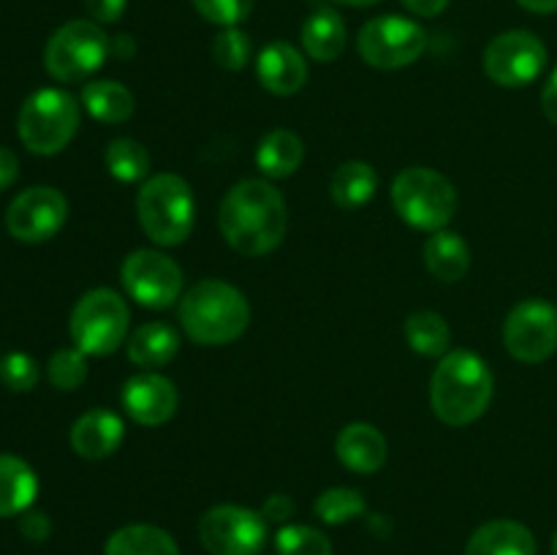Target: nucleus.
I'll use <instances>...</instances> for the list:
<instances>
[{"label": "nucleus", "instance_id": "1", "mask_svg": "<svg viewBox=\"0 0 557 555\" xmlns=\"http://www.w3.org/2000/svg\"><path fill=\"white\" fill-rule=\"evenodd\" d=\"M218 226L237 254L267 256L286 237V199L267 180H243L223 196Z\"/></svg>", "mask_w": 557, "mask_h": 555}, {"label": "nucleus", "instance_id": "2", "mask_svg": "<svg viewBox=\"0 0 557 555\" xmlns=\"http://www.w3.org/2000/svg\"><path fill=\"white\" fill-rule=\"evenodd\" d=\"M495 379L479 354L457 348L441 357L430 379V406L435 417L451 428H466L484 417L493 403Z\"/></svg>", "mask_w": 557, "mask_h": 555}, {"label": "nucleus", "instance_id": "3", "mask_svg": "<svg viewBox=\"0 0 557 555\" xmlns=\"http://www.w3.org/2000/svg\"><path fill=\"white\" fill-rule=\"evenodd\" d=\"M180 324L201 346H226L248 330L250 305L232 283L205 278L180 297Z\"/></svg>", "mask_w": 557, "mask_h": 555}, {"label": "nucleus", "instance_id": "4", "mask_svg": "<svg viewBox=\"0 0 557 555\" xmlns=\"http://www.w3.org/2000/svg\"><path fill=\"white\" fill-rule=\"evenodd\" d=\"M136 215L147 237L161 248H174L190 237L196 223V199L180 174H152L136 196Z\"/></svg>", "mask_w": 557, "mask_h": 555}, {"label": "nucleus", "instance_id": "5", "mask_svg": "<svg viewBox=\"0 0 557 555\" xmlns=\"http://www.w3.org/2000/svg\"><path fill=\"white\" fill-rule=\"evenodd\" d=\"M392 205L408 226L433 234L455 218L457 190L435 169L408 166L392 183Z\"/></svg>", "mask_w": 557, "mask_h": 555}, {"label": "nucleus", "instance_id": "6", "mask_svg": "<svg viewBox=\"0 0 557 555\" xmlns=\"http://www.w3.org/2000/svg\"><path fill=\"white\" fill-rule=\"evenodd\" d=\"M79 128V103L58 87L36 90L20 109L16 131L22 145L36 156H54L65 150Z\"/></svg>", "mask_w": 557, "mask_h": 555}, {"label": "nucleus", "instance_id": "7", "mask_svg": "<svg viewBox=\"0 0 557 555\" xmlns=\"http://www.w3.org/2000/svg\"><path fill=\"white\" fill-rule=\"evenodd\" d=\"M128 303L112 288H92L82 294L71 310V341L87 357H107L123 346L128 335Z\"/></svg>", "mask_w": 557, "mask_h": 555}, {"label": "nucleus", "instance_id": "8", "mask_svg": "<svg viewBox=\"0 0 557 555\" xmlns=\"http://www.w3.org/2000/svg\"><path fill=\"white\" fill-rule=\"evenodd\" d=\"M112 54V41L98 22L74 20L52 33L44 49V65L58 82H82L96 74Z\"/></svg>", "mask_w": 557, "mask_h": 555}, {"label": "nucleus", "instance_id": "9", "mask_svg": "<svg viewBox=\"0 0 557 555\" xmlns=\"http://www.w3.org/2000/svg\"><path fill=\"white\" fill-rule=\"evenodd\" d=\"M362 60L373 69L395 71L417 63L428 49V33L419 22L400 14H384L362 25L357 38Z\"/></svg>", "mask_w": 557, "mask_h": 555}, {"label": "nucleus", "instance_id": "10", "mask_svg": "<svg viewBox=\"0 0 557 555\" xmlns=\"http://www.w3.org/2000/svg\"><path fill=\"white\" fill-rule=\"evenodd\" d=\"M120 281L131 299L150 310H166L183 297V270L161 250L139 248L125 256Z\"/></svg>", "mask_w": 557, "mask_h": 555}, {"label": "nucleus", "instance_id": "11", "mask_svg": "<svg viewBox=\"0 0 557 555\" xmlns=\"http://www.w3.org/2000/svg\"><path fill=\"white\" fill-rule=\"evenodd\" d=\"M504 346L517 362L539 365L557 351V308L547 299H522L504 324Z\"/></svg>", "mask_w": 557, "mask_h": 555}, {"label": "nucleus", "instance_id": "12", "mask_svg": "<svg viewBox=\"0 0 557 555\" xmlns=\"http://www.w3.org/2000/svg\"><path fill=\"white\" fill-rule=\"evenodd\" d=\"M199 539L210 555H259L267 542V520L248 506H212L201 517Z\"/></svg>", "mask_w": 557, "mask_h": 555}, {"label": "nucleus", "instance_id": "13", "mask_svg": "<svg viewBox=\"0 0 557 555\" xmlns=\"http://www.w3.org/2000/svg\"><path fill=\"white\" fill-rule=\"evenodd\" d=\"M547 47L531 30H509L495 36L484 49V71L500 87H525L542 76Z\"/></svg>", "mask_w": 557, "mask_h": 555}, {"label": "nucleus", "instance_id": "14", "mask_svg": "<svg viewBox=\"0 0 557 555\" xmlns=\"http://www.w3.org/2000/svg\"><path fill=\"white\" fill-rule=\"evenodd\" d=\"M69 218V201L58 188L49 185H36L16 196L5 210V229L20 243H47Z\"/></svg>", "mask_w": 557, "mask_h": 555}, {"label": "nucleus", "instance_id": "15", "mask_svg": "<svg viewBox=\"0 0 557 555\" xmlns=\"http://www.w3.org/2000/svg\"><path fill=\"white\" fill-rule=\"evenodd\" d=\"M123 408L136 424L158 428L177 414V386L161 373H136L123 384Z\"/></svg>", "mask_w": 557, "mask_h": 555}, {"label": "nucleus", "instance_id": "16", "mask_svg": "<svg viewBox=\"0 0 557 555\" xmlns=\"http://www.w3.org/2000/svg\"><path fill=\"white\" fill-rule=\"evenodd\" d=\"M256 76L272 96H294L308 82V63L297 47L286 41H272L259 52Z\"/></svg>", "mask_w": 557, "mask_h": 555}, {"label": "nucleus", "instance_id": "17", "mask_svg": "<svg viewBox=\"0 0 557 555\" xmlns=\"http://www.w3.org/2000/svg\"><path fill=\"white\" fill-rule=\"evenodd\" d=\"M125 439V424L123 419L107 408H92V411L82 414L71 428V446L79 457L85 460H103Z\"/></svg>", "mask_w": 557, "mask_h": 555}, {"label": "nucleus", "instance_id": "18", "mask_svg": "<svg viewBox=\"0 0 557 555\" xmlns=\"http://www.w3.org/2000/svg\"><path fill=\"white\" fill-rule=\"evenodd\" d=\"M337 460L354 473H375L389 457V444L375 424L354 422L341 430L335 441Z\"/></svg>", "mask_w": 557, "mask_h": 555}, {"label": "nucleus", "instance_id": "19", "mask_svg": "<svg viewBox=\"0 0 557 555\" xmlns=\"http://www.w3.org/2000/svg\"><path fill=\"white\" fill-rule=\"evenodd\" d=\"M466 555H536V536L517 520H490L471 533Z\"/></svg>", "mask_w": 557, "mask_h": 555}, {"label": "nucleus", "instance_id": "20", "mask_svg": "<svg viewBox=\"0 0 557 555\" xmlns=\"http://www.w3.org/2000/svg\"><path fill=\"white\" fill-rule=\"evenodd\" d=\"M180 351V335L174 326L163 321H150L131 332L128 337V359L136 368L156 370L172 362Z\"/></svg>", "mask_w": 557, "mask_h": 555}, {"label": "nucleus", "instance_id": "21", "mask_svg": "<svg viewBox=\"0 0 557 555\" xmlns=\"http://www.w3.org/2000/svg\"><path fill=\"white\" fill-rule=\"evenodd\" d=\"M424 264H428L430 275H435L438 281H462L471 270V248L457 232L441 229V232L430 234L424 243Z\"/></svg>", "mask_w": 557, "mask_h": 555}, {"label": "nucleus", "instance_id": "22", "mask_svg": "<svg viewBox=\"0 0 557 555\" xmlns=\"http://www.w3.org/2000/svg\"><path fill=\"white\" fill-rule=\"evenodd\" d=\"M348 41V30L343 16L335 9H315L302 25V47L308 58L319 63H332L343 54Z\"/></svg>", "mask_w": 557, "mask_h": 555}, {"label": "nucleus", "instance_id": "23", "mask_svg": "<svg viewBox=\"0 0 557 555\" xmlns=\"http://www.w3.org/2000/svg\"><path fill=\"white\" fill-rule=\"evenodd\" d=\"M38 495V477L22 457L0 455V517L25 515Z\"/></svg>", "mask_w": 557, "mask_h": 555}, {"label": "nucleus", "instance_id": "24", "mask_svg": "<svg viewBox=\"0 0 557 555\" xmlns=\"http://www.w3.org/2000/svg\"><path fill=\"white\" fill-rule=\"evenodd\" d=\"M305 145L294 131L275 128L256 147V163L270 180H286L302 166Z\"/></svg>", "mask_w": 557, "mask_h": 555}, {"label": "nucleus", "instance_id": "25", "mask_svg": "<svg viewBox=\"0 0 557 555\" xmlns=\"http://www.w3.org/2000/svg\"><path fill=\"white\" fill-rule=\"evenodd\" d=\"M375 190H379V174L364 161L341 163L330 180V196L341 210H359L373 201Z\"/></svg>", "mask_w": 557, "mask_h": 555}, {"label": "nucleus", "instance_id": "26", "mask_svg": "<svg viewBox=\"0 0 557 555\" xmlns=\"http://www.w3.org/2000/svg\"><path fill=\"white\" fill-rule=\"evenodd\" d=\"M103 555H180V547L172 533L163 528L134 522V526L117 528L107 539Z\"/></svg>", "mask_w": 557, "mask_h": 555}, {"label": "nucleus", "instance_id": "27", "mask_svg": "<svg viewBox=\"0 0 557 555\" xmlns=\"http://www.w3.org/2000/svg\"><path fill=\"white\" fill-rule=\"evenodd\" d=\"M82 103L90 112V118L107 125L125 123L136 109L134 92L114 79L87 82L85 90H82Z\"/></svg>", "mask_w": 557, "mask_h": 555}, {"label": "nucleus", "instance_id": "28", "mask_svg": "<svg viewBox=\"0 0 557 555\" xmlns=\"http://www.w3.org/2000/svg\"><path fill=\"white\" fill-rule=\"evenodd\" d=\"M406 343L422 357H446L451 346V330L435 310H417L406 319Z\"/></svg>", "mask_w": 557, "mask_h": 555}, {"label": "nucleus", "instance_id": "29", "mask_svg": "<svg viewBox=\"0 0 557 555\" xmlns=\"http://www.w3.org/2000/svg\"><path fill=\"white\" fill-rule=\"evenodd\" d=\"M103 161H107L109 174L120 183H141L150 177V152L141 141L128 139V136L109 141Z\"/></svg>", "mask_w": 557, "mask_h": 555}, {"label": "nucleus", "instance_id": "30", "mask_svg": "<svg viewBox=\"0 0 557 555\" xmlns=\"http://www.w3.org/2000/svg\"><path fill=\"white\" fill-rule=\"evenodd\" d=\"M315 517L326 526H341V522L357 520L368 511V501L354 488H332L315 498Z\"/></svg>", "mask_w": 557, "mask_h": 555}, {"label": "nucleus", "instance_id": "31", "mask_svg": "<svg viewBox=\"0 0 557 555\" xmlns=\"http://www.w3.org/2000/svg\"><path fill=\"white\" fill-rule=\"evenodd\" d=\"M47 375L54 390L74 392L87 381V354L79 348H60L49 357Z\"/></svg>", "mask_w": 557, "mask_h": 555}, {"label": "nucleus", "instance_id": "32", "mask_svg": "<svg viewBox=\"0 0 557 555\" xmlns=\"http://www.w3.org/2000/svg\"><path fill=\"white\" fill-rule=\"evenodd\" d=\"M281 555H332V542L313 526H283L275 536Z\"/></svg>", "mask_w": 557, "mask_h": 555}, {"label": "nucleus", "instance_id": "33", "mask_svg": "<svg viewBox=\"0 0 557 555\" xmlns=\"http://www.w3.org/2000/svg\"><path fill=\"white\" fill-rule=\"evenodd\" d=\"M250 54H253V44H250L248 33L239 27H223L212 41V58L226 71H243Z\"/></svg>", "mask_w": 557, "mask_h": 555}, {"label": "nucleus", "instance_id": "34", "mask_svg": "<svg viewBox=\"0 0 557 555\" xmlns=\"http://www.w3.org/2000/svg\"><path fill=\"white\" fill-rule=\"evenodd\" d=\"M0 384L11 392H30L38 384V362L30 354H5L0 359Z\"/></svg>", "mask_w": 557, "mask_h": 555}, {"label": "nucleus", "instance_id": "35", "mask_svg": "<svg viewBox=\"0 0 557 555\" xmlns=\"http://www.w3.org/2000/svg\"><path fill=\"white\" fill-rule=\"evenodd\" d=\"M190 3L212 25L237 27L239 22L248 20L256 0H190Z\"/></svg>", "mask_w": 557, "mask_h": 555}, {"label": "nucleus", "instance_id": "36", "mask_svg": "<svg viewBox=\"0 0 557 555\" xmlns=\"http://www.w3.org/2000/svg\"><path fill=\"white\" fill-rule=\"evenodd\" d=\"M85 9L98 25H112L128 9V0H85Z\"/></svg>", "mask_w": 557, "mask_h": 555}, {"label": "nucleus", "instance_id": "37", "mask_svg": "<svg viewBox=\"0 0 557 555\" xmlns=\"http://www.w3.org/2000/svg\"><path fill=\"white\" fill-rule=\"evenodd\" d=\"M20 531L30 542H47L49 533H52V522L44 511H25L20 520Z\"/></svg>", "mask_w": 557, "mask_h": 555}, {"label": "nucleus", "instance_id": "38", "mask_svg": "<svg viewBox=\"0 0 557 555\" xmlns=\"http://www.w3.org/2000/svg\"><path fill=\"white\" fill-rule=\"evenodd\" d=\"M267 522H286L294 515V501L288 495H270L261 506Z\"/></svg>", "mask_w": 557, "mask_h": 555}, {"label": "nucleus", "instance_id": "39", "mask_svg": "<svg viewBox=\"0 0 557 555\" xmlns=\"http://www.w3.org/2000/svg\"><path fill=\"white\" fill-rule=\"evenodd\" d=\"M16 174H20V161H16V156L9 147L0 145V190L14 185Z\"/></svg>", "mask_w": 557, "mask_h": 555}, {"label": "nucleus", "instance_id": "40", "mask_svg": "<svg viewBox=\"0 0 557 555\" xmlns=\"http://www.w3.org/2000/svg\"><path fill=\"white\" fill-rule=\"evenodd\" d=\"M542 109H544V118H547L553 125H557V69L547 79V85H544Z\"/></svg>", "mask_w": 557, "mask_h": 555}, {"label": "nucleus", "instance_id": "41", "mask_svg": "<svg viewBox=\"0 0 557 555\" xmlns=\"http://www.w3.org/2000/svg\"><path fill=\"white\" fill-rule=\"evenodd\" d=\"M403 5L417 16H438L444 14L449 0H403Z\"/></svg>", "mask_w": 557, "mask_h": 555}, {"label": "nucleus", "instance_id": "42", "mask_svg": "<svg viewBox=\"0 0 557 555\" xmlns=\"http://www.w3.org/2000/svg\"><path fill=\"white\" fill-rule=\"evenodd\" d=\"M517 3L533 14H555L557 11V0H517Z\"/></svg>", "mask_w": 557, "mask_h": 555}, {"label": "nucleus", "instance_id": "43", "mask_svg": "<svg viewBox=\"0 0 557 555\" xmlns=\"http://www.w3.org/2000/svg\"><path fill=\"white\" fill-rule=\"evenodd\" d=\"M134 41H131V36H117L112 41V54L114 58H120V60H128V58H134Z\"/></svg>", "mask_w": 557, "mask_h": 555}, {"label": "nucleus", "instance_id": "44", "mask_svg": "<svg viewBox=\"0 0 557 555\" xmlns=\"http://www.w3.org/2000/svg\"><path fill=\"white\" fill-rule=\"evenodd\" d=\"M335 3L354 5V9H362V5H375V3H381V0H335Z\"/></svg>", "mask_w": 557, "mask_h": 555}, {"label": "nucleus", "instance_id": "45", "mask_svg": "<svg viewBox=\"0 0 557 555\" xmlns=\"http://www.w3.org/2000/svg\"><path fill=\"white\" fill-rule=\"evenodd\" d=\"M553 555H557V533H555V539H553Z\"/></svg>", "mask_w": 557, "mask_h": 555}]
</instances>
